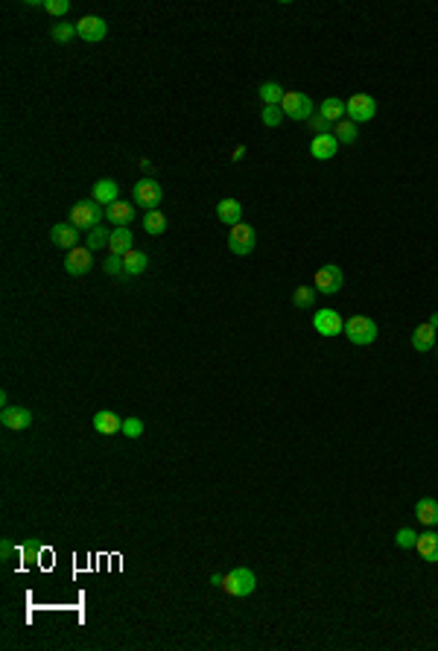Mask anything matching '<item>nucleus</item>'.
Listing matches in <instances>:
<instances>
[{"label":"nucleus","instance_id":"1","mask_svg":"<svg viewBox=\"0 0 438 651\" xmlns=\"http://www.w3.org/2000/svg\"><path fill=\"white\" fill-rule=\"evenodd\" d=\"M105 216V207L96 205L94 199H85V202H76L70 207V225L79 228V231H91L100 225V219Z\"/></svg>","mask_w":438,"mask_h":651},{"label":"nucleus","instance_id":"2","mask_svg":"<svg viewBox=\"0 0 438 651\" xmlns=\"http://www.w3.org/2000/svg\"><path fill=\"white\" fill-rule=\"evenodd\" d=\"M222 590L228 596H237V599L251 596L254 590H258V575H254L249 567H237L222 579Z\"/></svg>","mask_w":438,"mask_h":651},{"label":"nucleus","instance_id":"3","mask_svg":"<svg viewBox=\"0 0 438 651\" xmlns=\"http://www.w3.org/2000/svg\"><path fill=\"white\" fill-rule=\"evenodd\" d=\"M345 336L354 342V345H371L377 339V322L368 316H351L345 322Z\"/></svg>","mask_w":438,"mask_h":651},{"label":"nucleus","instance_id":"4","mask_svg":"<svg viewBox=\"0 0 438 651\" xmlns=\"http://www.w3.org/2000/svg\"><path fill=\"white\" fill-rule=\"evenodd\" d=\"M132 193H135V205L143 207V211H158V205H161V199H164V190H161V184H158L155 178L135 181Z\"/></svg>","mask_w":438,"mask_h":651},{"label":"nucleus","instance_id":"5","mask_svg":"<svg viewBox=\"0 0 438 651\" xmlns=\"http://www.w3.org/2000/svg\"><path fill=\"white\" fill-rule=\"evenodd\" d=\"M281 108H284V117H289V120H310L313 117V100L301 91H286L281 100Z\"/></svg>","mask_w":438,"mask_h":651},{"label":"nucleus","instance_id":"6","mask_svg":"<svg viewBox=\"0 0 438 651\" xmlns=\"http://www.w3.org/2000/svg\"><path fill=\"white\" fill-rule=\"evenodd\" d=\"M254 245H258V234H254V228L251 225H234L231 228V234H228V249L231 254H237V257H249L254 251Z\"/></svg>","mask_w":438,"mask_h":651},{"label":"nucleus","instance_id":"7","mask_svg":"<svg viewBox=\"0 0 438 651\" xmlns=\"http://www.w3.org/2000/svg\"><path fill=\"white\" fill-rule=\"evenodd\" d=\"M315 289L322 292V296H336L339 289H342V284H345V275H342V269H339L336 263H327V266H322L319 272H315Z\"/></svg>","mask_w":438,"mask_h":651},{"label":"nucleus","instance_id":"8","mask_svg":"<svg viewBox=\"0 0 438 651\" xmlns=\"http://www.w3.org/2000/svg\"><path fill=\"white\" fill-rule=\"evenodd\" d=\"M345 112H348V117L354 123H368L377 114V103H374V96H368V94H351L348 103H345Z\"/></svg>","mask_w":438,"mask_h":651},{"label":"nucleus","instance_id":"9","mask_svg":"<svg viewBox=\"0 0 438 651\" xmlns=\"http://www.w3.org/2000/svg\"><path fill=\"white\" fill-rule=\"evenodd\" d=\"M76 35L82 41H88V44H96V41H103L105 35H108V23L100 18V15H85L76 21Z\"/></svg>","mask_w":438,"mask_h":651},{"label":"nucleus","instance_id":"10","mask_svg":"<svg viewBox=\"0 0 438 651\" xmlns=\"http://www.w3.org/2000/svg\"><path fill=\"white\" fill-rule=\"evenodd\" d=\"M313 327H315V333L327 336V339L345 333V322H342V316H339L336 310H319L313 316Z\"/></svg>","mask_w":438,"mask_h":651},{"label":"nucleus","instance_id":"11","mask_svg":"<svg viewBox=\"0 0 438 651\" xmlns=\"http://www.w3.org/2000/svg\"><path fill=\"white\" fill-rule=\"evenodd\" d=\"M91 263H94V257H91V249H70L67 257H65V272L73 275V278H82V275H88L91 272Z\"/></svg>","mask_w":438,"mask_h":651},{"label":"nucleus","instance_id":"12","mask_svg":"<svg viewBox=\"0 0 438 651\" xmlns=\"http://www.w3.org/2000/svg\"><path fill=\"white\" fill-rule=\"evenodd\" d=\"M0 421H3L6 429H15V433H21V429L32 426V412L23 409V406H6L3 415H0Z\"/></svg>","mask_w":438,"mask_h":651},{"label":"nucleus","instance_id":"13","mask_svg":"<svg viewBox=\"0 0 438 651\" xmlns=\"http://www.w3.org/2000/svg\"><path fill=\"white\" fill-rule=\"evenodd\" d=\"M339 149V141L333 138V132H327V134H315L313 143H310V155L315 158V161H327V158H333Z\"/></svg>","mask_w":438,"mask_h":651},{"label":"nucleus","instance_id":"14","mask_svg":"<svg viewBox=\"0 0 438 651\" xmlns=\"http://www.w3.org/2000/svg\"><path fill=\"white\" fill-rule=\"evenodd\" d=\"M50 240L59 245V249H76V242H79V228H73L70 223H56L50 228Z\"/></svg>","mask_w":438,"mask_h":651},{"label":"nucleus","instance_id":"15","mask_svg":"<svg viewBox=\"0 0 438 651\" xmlns=\"http://www.w3.org/2000/svg\"><path fill=\"white\" fill-rule=\"evenodd\" d=\"M132 245H135V234L129 231V225H120L112 231V240H108V251L114 257H123L126 251H132Z\"/></svg>","mask_w":438,"mask_h":651},{"label":"nucleus","instance_id":"16","mask_svg":"<svg viewBox=\"0 0 438 651\" xmlns=\"http://www.w3.org/2000/svg\"><path fill=\"white\" fill-rule=\"evenodd\" d=\"M117 193H120L117 181H112V178H100V181L94 184V190H91V199H94L96 205L108 207V205H114V202H117Z\"/></svg>","mask_w":438,"mask_h":651},{"label":"nucleus","instance_id":"17","mask_svg":"<svg viewBox=\"0 0 438 651\" xmlns=\"http://www.w3.org/2000/svg\"><path fill=\"white\" fill-rule=\"evenodd\" d=\"M94 429L100 435H117L120 429H123V417H117L114 412H108V409H103V412H96L94 415Z\"/></svg>","mask_w":438,"mask_h":651},{"label":"nucleus","instance_id":"18","mask_svg":"<svg viewBox=\"0 0 438 651\" xmlns=\"http://www.w3.org/2000/svg\"><path fill=\"white\" fill-rule=\"evenodd\" d=\"M216 216H219V223H225V225H240V219H242V205L237 199H219L216 205Z\"/></svg>","mask_w":438,"mask_h":651},{"label":"nucleus","instance_id":"19","mask_svg":"<svg viewBox=\"0 0 438 651\" xmlns=\"http://www.w3.org/2000/svg\"><path fill=\"white\" fill-rule=\"evenodd\" d=\"M415 549H418V555L427 561V564H438V532H424V535H418Z\"/></svg>","mask_w":438,"mask_h":651},{"label":"nucleus","instance_id":"20","mask_svg":"<svg viewBox=\"0 0 438 651\" xmlns=\"http://www.w3.org/2000/svg\"><path fill=\"white\" fill-rule=\"evenodd\" d=\"M105 216L108 219H112V225L114 228H120V225H129L132 223V219H135V207H132L129 202H114V205H108L105 207Z\"/></svg>","mask_w":438,"mask_h":651},{"label":"nucleus","instance_id":"21","mask_svg":"<svg viewBox=\"0 0 438 651\" xmlns=\"http://www.w3.org/2000/svg\"><path fill=\"white\" fill-rule=\"evenodd\" d=\"M412 348L415 351H432L435 348V327L427 322V324H421V327H415L412 330Z\"/></svg>","mask_w":438,"mask_h":651},{"label":"nucleus","instance_id":"22","mask_svg":"<svg viewBox=\"0 0 438 651\" xmlns=\"http://www.w3.org/2000/svg\"><path fill=\"white\" fill-rule=\"evenodd\" d=\"M146 266H149V257H146L143 251H126L123 254V275L129 278H135V275H143L146 272Z\"/></svg>","mask_w":438,"mask_h":651},{"label":"nucleus","instance_id":"23","mask_svg":"<svg viewBox=\"0 0 438 651\" xmlns=\"http://www.w3.org/2000/svg\"><path fill=\"white\" fill-rule=\"evenodd\" d=\"M319 114H322L327 123H333V126H336L339 120H345V103L339 100V96H327V100H322Z\"/></svg>","mask_w":438,"mask_h":651},{"label":"nucleus","instance_id":"24","mask_svg":"<svg viewBox=\"0 0 438 651\" xmlns=\"http://www.w3.org/2000/svg\"><path fill=\"white\" fill-rule=\"evenodd\" d=\"M415 514H418V520H421L424 526H435V523H438V499H432V497L418 499Z\"/></svg>","mask_w":438,"mask_h":651},{"label":"nucleus","instance_id":"25","mask_svg":"<svg viewBox=\"0 0 438 651\" xmlns=\"http://www.w3.org/2000/svg\"><path fill=\"white\" fill-rule=\"evenodd\" d=\"M143 231H146V234H152V237L164 234V231H167V216H164L161 211H146V216H143Z\"/></svg>","mask_w":438,"mask_h":651},{"label":"nucleus","instance_id":"26","mask_svg":"<svg viewBox=\"0 0 438 651\" xmlns=\"http://www.w3.org/2000/svg\"><path fill=\"white\" fill-rule=\"evenodd\" d=\"M258 94H260V100L266 103V105H281V100H284V88L278 82H263L260 88H258Z\"/></svg>","mask_w":438,"mask_h":651},{"label":"nucleus","instance_id":"27","mask_svg":"<svg viewBox=\"0 0 438 651\" xmlns=\"http://www.w3.org/2000/svg\"><path fill=\"white\" fill-rule=\"evenodd\" d=\"M108 240H112V231L103 228V225H96V228L88 231V245H85V249H91V251L108 249Z\"/></svg>","mask_w":438,"mask_h":651},{"label":"nucleus","instance_id":"28","mask_svg":"<svg viewBox=\"0 0 438 651\" xmlns=\"http://www.w3.org/2000/svg\"><path fill=\"white\" fill-rule=\"evenodd\" d=\"M357 123L354 120H339L336 126H333V138L336 141H345V143H354L357 141Z\"/></svg>","mask_w":438,"mask_h":651},{"label":"nucleus","instance_id":"29","mask_svg":"<svg viewBox=\"0 0 438 651\" xmlns=\"http://www.w3.org/2000/svg\"><path fill=\"white\" fill-rule=\"evenodd\" d=\"M315 287H298L295 292H292V304L298 307V310H307V307H313L315 304Z\"/></svg>","mask_w":438,"mask_h":651},{"label":"nucleus","instance_id":"30","mask_svg":"<svg viewBox=\"0 0 438 651\" xmlns=\"http://www.w3.org/2000/svg\"><path fill=\"white\" fill-rule=\"evenodd\" d=\"M260 117H263V126H269V129H272V126H281V123L286 120V117H284V108H281V105H266Z\"/></svg>","mask_w":438,"mask_h":651},{"label":"nucleus","instance_id":"31","mask_svg":"<svg viewBox=\"0 0 438 651\" xmlns=\"http://www.w3.org/2000/svg\"><path fill=\"white\" fill-rule=\"evenodd\" d=\"M53 41H59V44H67L73 35H76V23H56L53 27Z\"/></svg>","mask_w":438,"mask_h":651},{"label":"nucleus","instance_id":"32","mask_svg":"<svg viewBox=\"0 0 438 651\" xmlns=\"http://www.w3.org/2000/svg\"><path fill=\"white\" fill-rule=\"evenodd\" d=\"M120 433H123L126 438H140L143 435V421H140V417H126Z\"/></svg>","mask_w":438,"mask_h":651},{"label":"nucleus","instance_id":"33","mask_svg":"<svg viewBox=\"0 0 438 651\" xmlns=\"http://www.w3.org/2000/svg\"><path fill=\"white\" fill-rule=\"evenodd\" d=\"M395 544H397L400 549H415V544H418V535L412 532V529H397V535H395Z\"/></svg>","mask_w":438,"mask_h":651},{"label":"nucleus","instance_id":"34","mask_svg":"<svg viewBox=\"0 0 438 651\" xmlns=\"http://www.w3.org/2000/svg\"><path fill=\"white\" fill-rule=\"evenodd\" d=\"M44 9L50 12V15H67L70 3H67V0H44Z\"/></svg>","mask_w":438,"mask_h":651},{"label":"nucleus","instance_id":"35","mask_svg":"<svg viewBox=\"0 0 438 651\" xmlns=\"http://www.w3.org/2000/svg\"><path fill=\"white\" fill-rule=\"evenodd\" d=\"M103 269L108 275H123V257H105V263H103Z\"/></svg>","mask_w":438,"mask_h":651},{"label":"nucleus","instance_id":"36","mask_svg":"<svg viewBox=\"0 0 438 651\" xmlns=\"http://www.w3.org/2000/svg\"><path fill=\"white\" fill-rule=\"evenodd\" d=\"M307 123H310V129H313L315 134H327V132L333 129V123H327V120H324L322 114H319V117H310Z\"/></svg>","mask_w":438,"mask_h":651},{"label":"nucleus","instance_id":"37","mask_svg":"<svg viewBox=\"0 0 438 651\" xmlns=\"http://www.w3.org/2000/svg\"><path fill=\"white\" fill-rule=\"evenodd\" d=\"M12 552H15V546H12L9 540H3V544H0V555H3V561H6L9 555H12Z\"/></svg>","mask_w":438,"mask_h":651},{"label":"nucleus","instance_id":"38","mask_svg":"<svg viewBox=\"0 0 438 651\" xmlns=\"http://www.w3.org/2000/svg\"><path fill=\"white\" fill-rule=\"evenodd\" d=\"M242 155H246V146H237V149L231 152V161H242Z\"/></svg>","mask_w":438,"mask_h":651},{"label":"nucleus","instance_id":"39","mask_svg":"<svg viewBox=\"0 0 438 651\" xmlns=\"http://www.w3.org/2000/svg\"><path fill=\"white\" fill-rule=\"evenodd\" d=\"M222 579H225V575H219V572H213V575H211V584H213V587H222Z\"/></svg>","mask_w":438,"mask_h":651},{"label":"nucleus","instance_id":"40","mask_svg":"<svg viewBox=\"0 0 438 651\" xmlns=\"http://www.w3.org/2000/svg\"><path fill=\"white\" fill-rule=\"evenodd\" d=\"M140 167H143V169H146V173H152V169H155V164H152V161H149V158H143V161H140Z\"/></svg>","mask_w":438,"mask_h":651},{"label":"nucleus","instance_id":"41","mask_svg":"<svg viewBox=\"0 0 438 651\" xmlns=\"http://www.w3.org/2000/svg\"><path fill=\"white\" fill-rule=\"evenodd\" d=\"M430 324H432V327H438V313H432V316H430Z\"/></svg>","mask_w":438,"mask_h":651}]
</instances>
